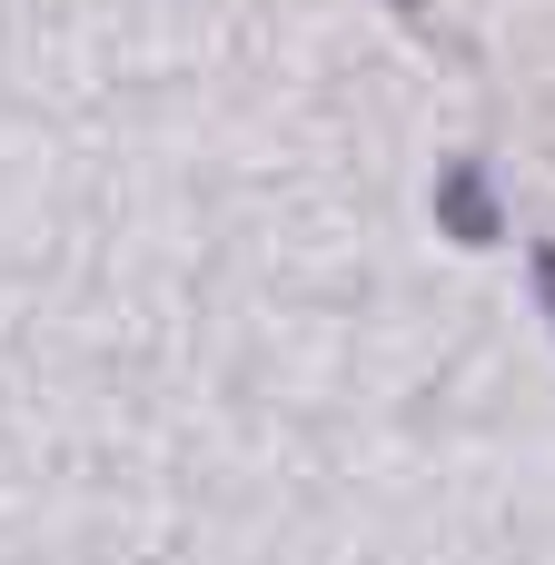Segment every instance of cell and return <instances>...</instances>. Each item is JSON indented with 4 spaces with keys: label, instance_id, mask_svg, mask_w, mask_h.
I'll return each instance as SVG.
<instances>
[{
    "label": "cell",
    "instance_id": "6da1fadb",
    "mask_svg": "<svg viewBox=\"0 0 555 565\" xmlns=\"http://www.w3.org/2000/svg\"><path fill=\"white\" fill-rule=\"evenodd\" d=\"M437 218H447V238H467V248H487L506 218H497V189H487V159H447L437 169Z\"/></svg>",
    "mask_w": 555,
    "mask_h": 565
},
{
    "label": "cell",
    "instance_id": "7a4b0ae2",
    "mask_svg": "<svg viewBox=\"0 0 555 565\" xmlns=\"http://www.w3.org/2000/svg\"><path fill=\"white\" fill-rule=\"evenodd\" d=\"M536 298H546V318H555V248H536Z\"/></svg>",
    "mask_w": 555,
    "mask_h": 565
}]
</instances>
